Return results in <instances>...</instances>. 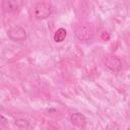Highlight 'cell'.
<instances>
[{
    "instance_id": "obj_1",
    "label": "cell",
    "mask_w": 130,
    "mask_h": 130,
    "mask_svg": "<svg viewBox=\"0 0 130 130\" xmlns=\"http://www.w3.org/2000/svg\"><path fill=\"white\" fill-rule=\"evenodd\" d=\"M52 12H53V8L51 4L45 1L38 2L32 7V15L36 19H39V20L48 18L52 14Z\"/></svg>"
},
{
    "instance_id": "obj_2",
    "label": "cell",
    "mask_w": 130,
    "mask_h": 130,
    "mask_svg": "<svg viewBox=\"0 0 130 130\" xmlns=\"http://www.w3.org/2000/svg\"><path fill=\"white\" fill-rule=\"evenodd\" d=\"M92 28L88 23H82L79 24L75 28V37L80 42H87L92 39Z\"/></svg>"
},
{
    "instance_id": "obj_3",
    "label": "cell",
    "mask_w": 130,
    "mask_h": 130,
    "mask_svg": "<svg viewBox=\"0 0 130 130\" xmlns=\"http://www.w3.org/2000/svg\"><path fill=\"white\" fill-rule=\"evenodd\" d=\"M7 36L14 42H23L26 40V30L20 25H14L8 29Z\"/></svg>"
},
{
    "instance_id": "obj_4",
    "label": "cell",
    "mask_w": 130,
    "mask_h": 130,
    "mask_svg": "<svg viewBox=\"0 0 130 130\" xmlns=\"http://www.w3.org/2000/svg\"><path fill=\"white\" fill-rule=\"evenodd\" d=\"M24 0H2V10L4 13H14L23 6Z\"/></svg>"
},
{
    "instance_id": "obj_5",
    "label": "cell",
    "mask_w": 130,
    "mask_h": 130,
    "mask_svg": "<svg viewBox=\"0 0 130 130\" xmlns=\"http://www.w3.org/2000/svg\"><path fill=\"white\" fill-rule=\"evenodd\" d=\"M105 66L111 71L117 72L122 68V60L115 55H109L105 59Z\"/></svg>"
},
{
    "instance_id": "obj_6",
    "label": "cell",
    "mask_w": 130,
    "mask_h": 130,
    "mask_svg": "<svg viewBox=\"0 0 130 130\" xmlns=\"http://www.w3.org/2000/svg\"><path fill=\"white\" fill-rule=\"evenodd\" d=\"M69 121L72 125L79 127V128H84L86 125V119L85 117L80 114V113H73L69 117Z\"/></svg>"
},
{
    "instance_id": "obj_7",
    "label": "cell",
    "mask_w": 130,
    "mask_h": 130,
    "mask_svg": "<svg viewBox=\"0 0 130 130\" xmlns=\"http://www.w3.org/2000/svg\"><path fill=\"white\" fill-rule=\"evenodd\" d=\"M66 37H67V31H66V29L63 28V27H60V28H58V29L55 31L53 39H54V42H55V43H62V42L66 39Z\"/></svg>"
},
{
    "instance_id": "obj_8",
    "label": "cell",
    "mask_w": 130,
    "mask_h": 130,
    "mask_svg": "<svg viewBox=\"0 0 130 130\" xmlns=\"http://www.w3.org/2000/svg\"><path fill=\"white\" fill-rule=\"evenodd\" d=\"M14 126L17 129H27L29 127V122L26 119H17L14 122Z\"/></svg>"
}]
</instances>
